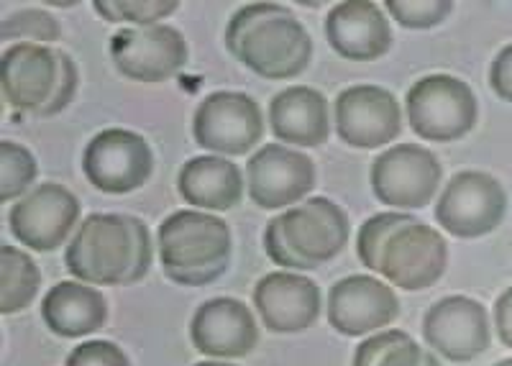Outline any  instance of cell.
<instances>
[{"label":"cell","mask_w":512,"mask_h":366,"mask_svg":"<svg viewBox=\"0 0 512 366\" xmlns=\"http://www.w3.org/2000/svg\"><path fill=\"white\" fill-rule=\"evenodd\" d=\"M177 190L190 203L200 210H231L244 198V177L241 169L226 157L205 154L185 162L177 177Z\"/></svg>","instance_id":"cell-22"},{"label":"cell","mask_w":512,"mask_h":366,"mask_svg":"<svg viewBox=\"0 0 512 366\" xmlns=\"http://www.w3.org/2000/svg\"><path fill=\"white\" fill-rule=\"evenodd\" d=\"M62 59L47 44H11L0 59V88L13 111L39 113L59 85Z\"/></svg>","instance_id":"cell-17"},{"label":"cell","mask_w":512,"mask_h":366,"mask_svg":"<svg viewBox=\"0 0 512 366\" xmlns=\"http://www.w3.org/2000/svg\"><path fill=\"white\" fill-rule=\"evenodd\" d=\"M423 366H441V361H438V356L433 354L431 349L425 351V356H423Z\"/></svg>","instance_id":"cell-35"},{"label":"cell","mask_w":512,"mask_h":366,"mask_svg":"<svg viewBox=\"0 0 512 366\" xmlns=\"http://www.w3.org/2000/svg\"><path fill=\"white\" fill-rule=\"evenodd\" d=\"M495 328L502 346L512 349V287H507L495 303Z\"/></svg>","instance_id":"cell-34"},{"label":"cell","mask_w":512,"mask_h":366,"mask_svg":"<svg viewBox=\"0 0 512 366\" xmlns=\"http://www.w3.org/2000/svg\"><path fill=\"white\" fill-rule=\"evenodd\" d=\"M269 128L274 139L295 146H320L331 136V111L326 95L308 85H292L269 103Z\"/></svg>","instance_id":"cell-21"},{"label":"cell","mask_w":512,"mask_h":366,"mask_svg":"<svg viewBox=\"0 0 512 366\" xmlns=\"http://www.w3.org/2000/svg\"><path fill=\"white\" fill-rule=\"evenodd\" d=\"M326 39L341 57L354 62H374L392 47L390 18L369 0L336 3L326 16Z\"/></svg>","instance_id":"cell-20"},{"label":"cell","mask_w":512,"mask_h":366,"mask_svg":"<svg viewBox=\"0 0 512 366\" xmlns=\"http://www.w3.org/2000/svg\"><path fill=\"white\" fill-rule=\"evenodd\" d=\"M162 269L175 285L205 287L231 264V228L205 210H177L157 231Z\"/></svg>","instance_id":"cell-4"},{"label":"cell","mask_w":512,"mask_h":366,"mask_svg":"<svg viewBox=\"0 0 512 366\" xmlns=\"http://www.w3.org/2000/svg\"><path fill=\"white\" fill-rule=\"evenodd\" d=\"M489 88L505 103H512V44L502 49L489 67Z\"/></svg>","instance_id":"cell-33"},{"label":"cell","mask_w":512,"mask_h":366,"mask_svg":"<svg viewBox=\"0 0 512 366\" xmlns=\"http://www.w3.org/2000/svg\"><path fill=\"white\" fill-rule=\"evenodd\" d=\"M190 338L200 354L213 359H241L254 351L259 326L241 300L213 297L192 315Z\"/></svg>","instance_id":"cell-18"},{"label":"cell","mask_w":512,"mask_h":366,"mask_svg":"<svg viewBox=\"0 0 512 366\" xmlns=\"http://www.w3.org/2000/svg\"><path fill=\"white\" fill-rule=\"evenodd\" d=\"M400 315L392 285L369 274L338 279L328 292V323L344 336H369L392 326Z\"/></svg>","instance_id":"cell-16"},{"label":"cell","mask_w":512,"mask_h":366,"mask_svg":"<svg viewBox=\"0 0 512 366\" xmlns=\"http://www.w3.org/2000/svg\"><path fill=\"white\" fill-rule=\"evenodd\" d=\"M59 59H62V70H59L57 90H54L52 100H49V103L44 105V108H41L36 116H54V113L64 111V108L72 103V98H75L77 80H80V75H77L75 59H72L70 54H64V52H59Z\"/></svg>","instance_id":"cell-32"},{"label":"cell","mask_w":512,"mask_h":366,"mask_svg":"<svg viewBox=\"0 0 512 366\" xmlns=\"http://www.w3.org/2000/svg\"><path fill=\"white\" fill-rule=\"evenodd\" d=\"M41 272L26 251L6 244L0 249V313L13 315L34 303Z\"/></svg>","instance_id":"cell-24"},{"label":"cell","mask_w":512,"mask_h":366,"mask_svg":"<svg viewBox=\"0 0 512 366\" xmlns=\"http://www.w3.org/2000/svg\"><path fill=\"white\" fill-rule=\"evenodd\" d=\"M425 349L405 331H379L356 346L354 366H423Z\"/></svg>","instance_id":"cell-25"},{"label":"cell","mask_w":512,"mask_h":366,"mask_svg":"<svg viewBox=\"0 0 512 366\" xmlns=\"http://www.w3.org/2000/svg\"><path fill=\"white\" fill-rule=\"evenodd\" d=\"M495 366H512V359H505V361H500V364H495Z\"/></svg>","instance_id":"cell-37"},{"label":"cell","mask_w":512,"mask_h":366,"mask_svg":"<svg viewBox=\"0 0 512 366\" xmlns=\"http://www.w3.org/2000/svg\"><path fill=\"white\" fill-rule=\"evenodd\" d=\"M36 182V159L24 144L0 141V200H21Z\"/></svg>","instance_id":"cell-26"},{"label":"cell","mask_w":512,"mask_h":366,"mask_svg":"<svg viewBox=\"0 0 512 366\" xmlns=\"http://www.w3.org/2000/svg\"><path fill=\"white\" fill-rule=\"evenodd\" d=\"M507 192L500 180L479 169L451 177L436 203V223L456 239H482L505 221Z\"/></svg>","instance_id":"cell-6"},{"label":"cell","mask_w":512,"mask_h":366,"mask_svg":"<svg viewBox=\"0 0 512 366\" xmlns=\"http://www.w3.org/2000/svg\"><path fill=\"white\" fill-rule=\"evenodd\" d=\"M443 180L441 162L431 149L395 144L372 164V190L379 203L397 210L425 208L436 198Z\"/></svg>","instance_id":"cell-9"},{"label":"cell","mask_w":512,"mask_h":366,"mask_svg":"<svg viewBox=\"0 0 512 366\" xmlns=\"http://www.w3.org/2000/svg\"><path fill=\"white\" fill-rule=\"evenodd\" d=\"M413 221V215L408 213H377L372 215L364 226L359 228V239H356V254H359L361 264L369 267L372 272L379 269V254H382L384 244L392 233L400 226Z\"/></svg>","instance_id":"cell-29"},{"label":"cell","mask_w":512,"mask_h":366,"mask_svg":"<svg viewBox=\"0 0 512 366\" xmlns=\"http://www.w3.org/2000/svg\"><path fill=\"white\" fill-rule=\"evenodd\" d=\"M349 218L328 198H308L277 215L264 231V249L285 272H303L336 259L349 244Z\"/></svg>","instance_id":"cell-3"},{"label":"cell","mask_w":512,"mask_h":366,"mask_svg":"<svg viewBox=\"0 0 512 366\" xmlns=\"http://www.w3.org/2000/svg\"><path fill=\"white\" fill-rule=\"evenodd\" d=\"M423 341L433 354L456 364L479 359L492 341L487 308L474 297H443L423 315Z\"/></svg>","instance_id":"cell-11"},{"label":"cell","mask_w":512,"mask_h":366,"mask_svg":"<svg viewBox=\"0 0 512 366\" xmlns=\"http://www.w3.org/2000/svg\"><path fill=\"white\" fill-rule=\"evenodd\" d=\"M384 8L405 29H433L454 13L451 0H387Z\"/></svg>","instance_id":"cell-30"},{"label":"cell","mask_w":512,"mask_h":366,"mask_svg":"<svg viewBox=\"0 0 512 366\" xmlns=\"http://www.w3.org/2000/svg\"><path fill=\"white\" fill-rule=\"evenodd\" d=\"M64 366H131L121 346L113 341H85L72 349Z\"/></svg>","instance_id":"cell-31"},{"label":"cell","mask_w":512,"mask_h":366,"mask_svg":"<svg viewBox=\"0 0 512 366\" xmlns=\"http://www.w3.org/2000/svg\"><path fill=\"white\" fill-rule=\"evenodd\" d=\"M226 47L244 67L267 80H292L308 70L313 39L280 3H249L228 21Z\"/></svg>","instance_id":"cell-2"},{"label":"cell","mask_w":512,"mask_h":366,"mask_svg":"<svg viewBox=\"0 0 512 366\" xmlns=\"http://www.w3.org/2000/svg\"><path fill=\"white\" fill-rule=\"evenodd\" d=\"M93 8L111 24L157 26L180 6L172 0H95Z\"/></svg>","instance_id":"cell-27"},{"label":"cell","mask_w":512,"mask_h":366,"mask_svg":"<svg viewBox=\"0 0 512 366\" xmlns=\"http://www.w3.org/2000/svg\"><path fill=\"white\" fill-rule=\"evenodd\" d=\"M82 172L93 187L108 195H126L149 182L154 154L149 141L128 128H105L85 146Z\"/></svg>","instance_id":"cell-7"},{"label":"cell","mask_w":512,"mask_h":366,"mask_svg":"<svg viewBox=\"0 0 512 366\" xmlns=\"http://www.w3.org/2000/svg\"><path fill=\"white\" fill-rule=\"evenodd\" d=\"M187 57V41L167 24L131 26L111 39V59L116 70L136 82L169 80L185 67Z\"/></svg>","instance_id":"cell-12"},{"label":"cell","mask_w":512,"mask_h":366,"mask_svg":"<svg viewBox=\"0 0 512 366\" xmlns=\"http://www.w3.org/2000/svg\"><path fill=\"white\" fill-rule=\"evenodd\" d=\"M254 305L269 331H308L320 318V287L297 272H272L256 282Z\"/></svg>","instance_id":"cell-19"},{"label":"cell","mask_w":512,"mask_h":366,"mask_svg":"<svg viewBox=\"0 0 512 366\" xmlns=\"http://www.w3.org/2000/svg\"><path fill=\"white\" fill-rule=\"evenodd\" d=\"M59 34L62 29H59L57 18L47 11H36V8L11 13L0 24V39H18V44H49V41H57Z\"/></svg>","instance_id":"cell-28"},{"label":"cell","mask_w":512,"mask_h":366,"mask_svg":"<svg viewBox=\"0 0 512 366\" xmlns=\"http://www.w3.org/2000/svg\"><path fill=\"white\" fill-rule=\"evenodd\" d=\"M446 267L448 244L443 233L413 218L387 239L379 254L377 274H382L390 285L420 292L436 285L446 274Z\"/></svg>","instance_id":"cell-10"},{"label":"cell","mask_w":512,"mask_h":366,"mask_svg":"<svg viewBox=\"0 0 512 366\" xmlns=\"http://www.w3.org/2000/svg\"><path fill=\"white\" fill-rule=\"evenodd\" d=\"M192 136L216 157H241L262 141V108L246 93H213L195 108Z\"/></svg>","instance_id":"cell-8"},{"label":"cell","mask_w":512,"mask_h":366,"mask_svg":"<svg viewBox=\"0 0 512 366\" xmlns=\"http://www.w3.org/2000/svg\"><path fill=\"white\" fill-rule=\"evenodd\" d=\"M333 121L341 141L356 149H379L402 131V111L395 95L379 85H351L333 103Z\"/></svg>","instance_id":"cell-14"},{"label":"cell","mask_w":512,"mask_h":366,"mask_svg":"<svg viewBox=\"0 0 512 366\" xmlns=\"http://www.w3.org/2000/svg\"><path fill=\"white\" fill-rule=\"evenodd\" d=\"M152 233L134 215L93 213L64 251L72 277L85 285H134L152 269Z\"/></svg>","instance_id":"cell-1"},{"label":"cell","mask_w":512,"mask_h":366,"mask_svg":"<svg viewBox=\"0 0 512 366\" xmlns=\"http://www.w3.org/2000/svg\"><path fill=\"white\" fill-rule=\"evenodd\" d=\"M80 221V203L67 187L41 182L8 213L16 241L34 251H54L67 244Z\"/></svg>","instance_id":"cell-13"},{"label":"cell","mask_w":512,"mask_h":366,"mask_svg":"<svg viewBox=\"0 0 512 366\" xmlns=\"http://www.w3.org/2000/svg\"><path fill=\"white\" fill-rule=\"evenodd\" d=\"M195 366H233L228 361H203V364H195Z\"/></svg>","instance_id":"cell-36"},{"label":"cell","mask_w":512,"mask_h":366,"mask_svg":"<svg viewBox=\"0 0 512 366\" xmlns=\"http://www.w3.org/2000/svg\"><path fill=\"white\" fill-rule=\"evenodd\" d=\"M246 187L259 208H292L303 203L315 187V167L305 154L290 146L267 144L249 159Z\"/></svg>","instance_id":"cell-15"},{"label":"cell","mask_w":512,"mask_h":366,"mask_svg":"<svg viewBox=\"0 0 512 366\" xmlns=\"http://www.w3.org/2000/svg\"><path fill=\"white\" fill-rule=\"evenodd\" d=\"M44 326L62 338H82L100 331L108 320L103 292L85 282H59L41 303Z\"/></svg>","instance_id":"cell-23"},{"label":"cell","mask_w":512,"mask_h":366,"mask_svg":"<svg viewBox=\"0 0 512 366\" xmlns=\"http://www.w3.org/2000/svg\"><path fill=\"white\" fill-rule=\"evenodd\" d=\"M405 113L420 139L448 144L472 134L479 108L464 80L454 75H428L408 90Z\"/></svg>","instance_id":"cell-5"}]
</instances>
